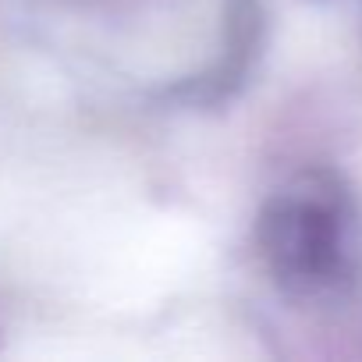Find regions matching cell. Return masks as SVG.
<instances>
[{"instance_id":"obj_1","label":"cell","mask_w":362,"mask_h":362,"mask_svg":"<svg viewBox=\"0 0 362 362\" xmlns=\"http://www.w3.org/2000/svg\"><path fill=\"white\" fill-rule=\"evenodd\" d=\"M351 192L334 170H298L263 203L256 249L274 284L291 298H327L351 274Z\"/></svg>"}]
</instances>
